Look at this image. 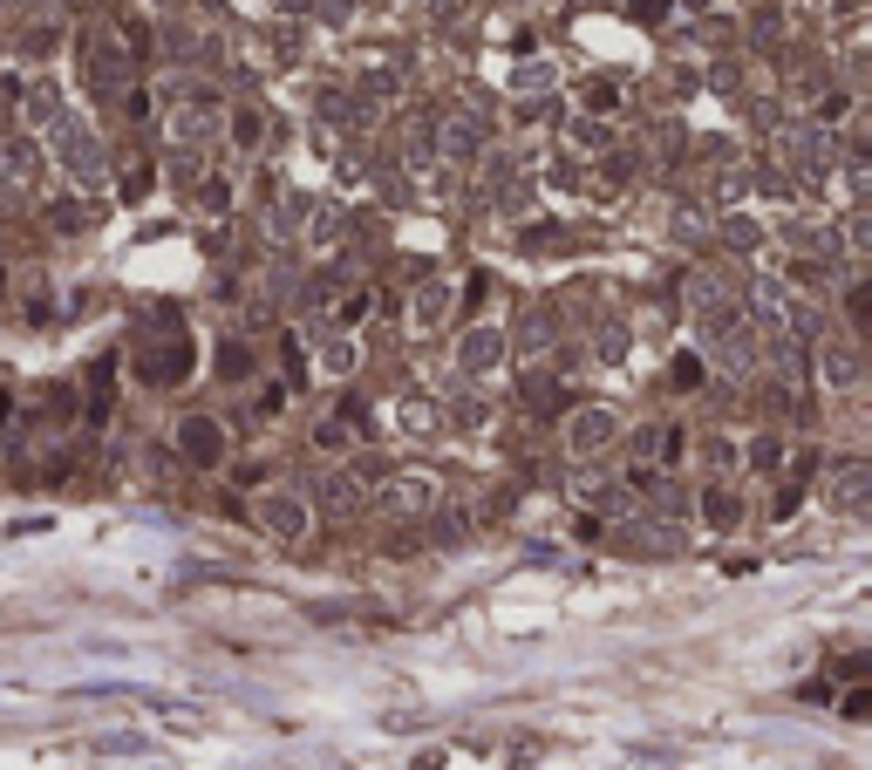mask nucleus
<instances>
[{
    "instance_id": "1",
    "label": "nucleus",
    "mask_w": 872,
    "mask_h": 770,
    "mask_svg": "<svg viewBox=\"0 0 872 770\" xmlns=\"http://www.w3.org/2000/svg\"><path fill=\"white\" fill-rule=\"evenodd\" d=\"M266 525H273L280 539H300V532H307V511H300L294 498H273V505H266Z\"/></svg>"
},
{
    "instance_id": "2",
    "label": "nucleus",
    "mask_w": 872,
    "mask_h": 770,
    "mask_svg": "<svg viewBox=\"0 0 872 770\" xmlns=\"http://www.w3.org/2000/svg\"><path fill=\"white\" fill-rule=\"evenodd\" d=\"M184 451H191L198 464H219V430H212V423H184Z\"/></svg>"
},
{
    "instance_id": "3",
    "label": "nucleus",
    "mask_w": 872,
    "mask_h": 770,
    "mask_svg": "<svg viewBox=\"0 0 872 770\" xmlns=\"http://www.w3.org/2000/svg\"><path fill=\"white\" fill-rule=\"evenodd\" d=\"M600 436H607V416H579L573 423V443H600Z\"/></svg>"
}]
</instances>
